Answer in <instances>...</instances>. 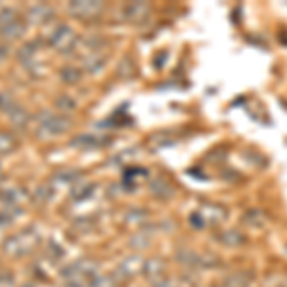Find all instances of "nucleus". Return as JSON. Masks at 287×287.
<instances>
[{
	"instance_id": "1",
	"label": "nucleus",
	"mask_w": 287,
	"mask_h": 287,
	"mask_svg": "<svg viewBox=\"0 0 287 287\" xmlns=\"http://www.w3.org/2000/svg\"><path fill=\"white\" fill-rule=\"evenodd\" d=\"M220 241L224 243V245H228V247H237V245H241V243L245 241V237H243L239 232H236V230H226L220 236Z\"/></svg>"
},
{
	"instance_id": "2",
	"label": "nucleus",
	"mask_w": 287,
	"mask_h": 287,
	"mask_svg": "<svg viewBox=\"0 0 287 287\" xmlns=\"http://www.w3.org/2000/svg\"><path fill=\"white\" fill-rule=\"evenodd\" d=\"M144 268L149 274V278H161L163 272H165V264H163L161 260H147Z\"/></svg>"
}]
</instances>
